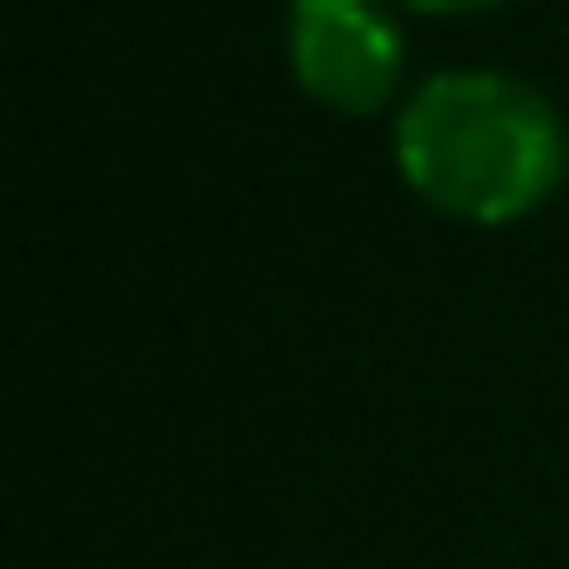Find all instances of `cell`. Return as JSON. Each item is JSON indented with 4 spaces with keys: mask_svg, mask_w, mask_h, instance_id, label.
Masks as SVG:
<instances>
[{
    "mask_svg": "<svg viewBox=\"0 0 569 569\" xmlns=\"http://www.w3.org/2000/svg\"><path fill=\"white\" fill-rule=\"evenodd\" d=\"M389 154L422 208L469 228H509L562 188L569 128L522 74L436 68L402 94Z\"/></svg>",
    "mask_w": 569,
    "mask_h": 569,
    "instance_id": "6da1fadb",
    "label": "cell"
},
{
    "mask_svg": "<svg viewBox=\"0 0 569 569\" xmlns=\"http://www.w3.org/2000/svg\"><path fill=\"white\" fill-rule=\"evenodd\" d=\"M281 54L316 108L349 121H369L409 94V41L389 0H289Z\"/></svg>",
    "mask_w": 569,
    "mask_h": 569,
    "instance_id": "7a4b0ae2",
    "label": "cell"
},
{
    "mask_svg": "<svg viewBox=\"0 0 569 569\" xmlns=\"http://www.w3.org/2000/svg\"><path fill=\"white\" fill-rule=\"evenodd\" d=\"M389 8H409V14H442V21H456V14H489V8H502V0H389Z\"/></svg>",
    "mask_w": 569,
    "mask_h": 569,
    "instance_id": "3957f363",
    "label": "cell"
}]
</instances>
